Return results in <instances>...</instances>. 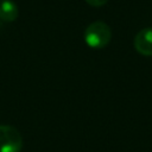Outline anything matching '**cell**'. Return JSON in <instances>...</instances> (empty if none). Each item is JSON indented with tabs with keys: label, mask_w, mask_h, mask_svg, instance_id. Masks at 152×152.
Returning a JSON list of instances; mask_svg holds the SVG:
<instances>
[{
	"label": "cell",
	"mask_w": 152,
	"mask_h": 152,
	"mask_svg": "<svg viewBox=\"0 0 152 152\" xmlns=\"http://www.w3.org/2000/svg\"><path fill=\"white\" fill-rule=\"evenodd\" d=\"M83 38L89 48L103 49L112 39V30L104 21H94L84 30Z\"/></svg>",
	"instance_id": "cell-1"
},
{
	"label": "cell",
	"mask_w": 152,
	"mask_h": 152,
	"mask_svg": "<svg viewBox=\"0 0 152 152\" xmlns=\"http://www.w3.org/2000/svg\"><path fill=\"white\" fill-rule=\"evenodd\" d=\"M23 148V137L20 132L11 125H0V152H20Z\"/></svg>",
	"instance_id": "cell-2"
},
{
	"label": "cell",
	"mask_w": 152,
	"mask_h": 152,
	"mask_svg": "<svg viewBox=\"0 0 152 152\" xmlns=\"http://www.w3.org/2000/svg\"><path fill=\"white\" fill-rule=\"evenodd\" d=\"M135 50L144 56H152V27L140 30L134 37Z\"/></svg>",
	"instance_id": "cell-3"
},
{
	"label": "cell",
	"mask_w": 152,
	"mask_h": 152,
	"mask_svg": "<svg viewBox=\"0 0 152 152\" xmlns=\"http://www.w3.org/2000/svg\"><path fill=\"white\" fill-rule=\"evenodd\" d=\"M19 10L14 1L2 0L0 1V20L6 23H12L18 18Z\"/></svg>",
	"instance_id": "cell-4"
},
{
	"label": "cell",
	"mask_w": 152,
	"mask_h": 152,
	"mask_svg": "<svg viewBox=\"0 0 152 152\" xmlns=\"http://www.w3.org/2000/svg\"><path fill=\"white\" fill-rule=\"evenodd\" d=\"M108 0H86V2L93 7H101L103 6Z\"/></svg>",
	"instance_id": "cell-5"
},
{
	"label": "cell",
	"mask_w": 152,
	"mask_h": 152,
	"mask_svg": "<svg viewBox=\"0 0 152 152\" xmlns=\"http://www.w3.org/2000/svg\"><path fill=\"white\" fill-rule=\"evenodd\" d=\"M0 26H1V23H0Z\"/></svg>",
	"instance_id": "cell-6"
}]
</instances>
